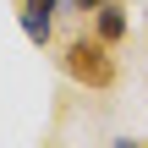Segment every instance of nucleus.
Returning <instances> with one entry per match:
<instances>
[{"label":"nucleus","mask_w":148,"mask_h":148,"mask_svg":"<svg viewBox=\"0 0 148 148\" xmlns=\"http://www.w3.org/2000/svg\"><path fill=\"white\" fill-rule=\"evenodd\" d=\"M60 66H66V77L82 82V88H110V82H115V55H110L104 38H71V44L60 49Z\"/></svg>","instance_id":"f257e3e1"},{"label":"nucleus","mask_w":148,"mask_h":148,"mask_svg":"<svg viewBox=\"0 0 148 148\" xmlns=\"http://www.w3.org/2000/svg\"><path fill=\"white\" fill-rule=\"evenodd\" d=\"M55 5L60 0H22V33L33 44H49V27H55Z\"/></svg>","instance_id":"f03ea898"},{"label":"nucleus","mask_w":148,"mask_h":148,"mask_svg":"<svg viewBox=\"0 0 148 148\" xmlns=\"http://www.w3.org/2000/svg\"><path fill=\"white\" fill-rule=\"evenodd\" d=\"M99 38H104V44H121V38H126V11H121L115 0L99 5Z\"/></svg>","instance_id":"7ed1b4c3"},{"label":"nucleus","mask_w":148,"mask_h":148,"mask_svg":"<svg viewBox=\"0 0 148 148\" xmlns=\"http://www.w3.org/2000/svg\"><path fill=\"white\" fill-rule=\"evenodd\" d=\"M77 5H82V11H99V5H110V0H77Z\"/></svg>","instance_id":"20e7f679"}]
</instances>
